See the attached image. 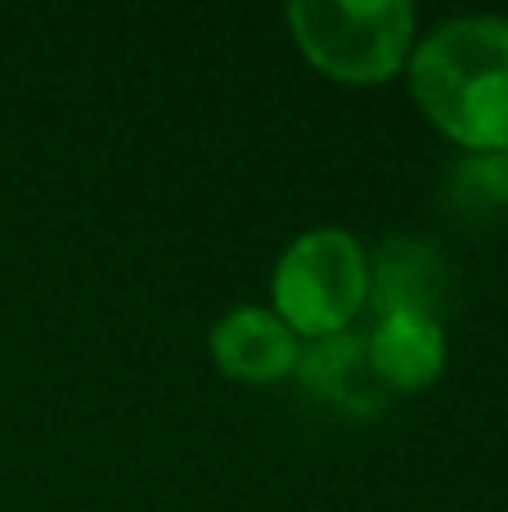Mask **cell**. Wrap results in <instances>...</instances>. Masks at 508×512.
<instances>
[{
    "instance_id": "6da1fadb",
    "label": "cell",
    "mask_w": 508,
    "mask_h": 512,
    "mask_svg": "<svg viewBox=\"0 0 508 512\" xmlns=\"http://www.w3.org/2000/svg\"><path fill=\"white\" fill-rule=\"evenodd\" d=\"M410 90L464 153L508 149V18L459 14L414 41Z\"/></svg>"
},
{
    "instance_id": "7a4b0ae2",
    "label": "cell",
    "mask_w": 508,
    "mask_h": 512,
    "mask_svg": "<svg viewBox=\"0 0 508 512\" xmlns=\"http://www.w3.org/2000/svg\"><path fill=\"white\" fill-rule=\"evenodd\" d=\"M297 50L333 81L383 86L405 72L419 41L410 0H293L284 9Z\"/></svg>"
},
{
    "instance_id": "3957f363",
    "label": "cell",
    "mask_w": 508,
    "mask_h": 512,
    "mask_svg": "<svg viewBox=\"0 0 508 512\" xmlns=\"http://www.w3.org/2000/svg\"><path fill=\"white\" fill-rule=\"evenodd\" d=\"M270 292V310L306 342L351 333L356 315L369 306V252L338 225L306 230L279 256Z\"/></svg>"
},
{
    "instance_id": "277c9868",
    "label": "cell",
    "mask_w": 508,
    "mask_h": 512,
    "mask_svg": "<svg viewBox=\"0 0 508 512\" xmlns=\"http://www.w3.org/2000/svg\"><path fill=\"white\" fill-rule=\"evenodd\" d=\"M212 364L234 382H252V387H270V382L297 373L302 360V337L266 306H239L221 315L207 337Z\"/></svg>"
},
{
    "instance_id": "5b68a950",
    "label": "cell",
    "mask_w": 508,
    "mask_h": 512,
    "mask_svg": "<svg viewBox=\"0 0 508 512\" xmlns=\"http://www.w3.org/2000/svg\"><path fill=\"white\" fill-rule=\"evenodd\" d=\"M365 355L387 396L423 391L446 373V328L432 315H378L365 337Z\"/></svg>"
},
{
    "instance_id": "8992f818",
    "label": "cell",
    "mask_w": 508,
    "mask_h": 512,
    "mask_svg": "<svg viewBox=\"0 0 508 512\" xmlns=\"http://www.w3.org/2000/svg\"><path fill=\"white\" fill-rule=\"evenodd\" d=\"M450 270L437 248L419 239H387L369 256V301L383 315H432L446 297Z\"/></svg>"
},
{
    "instance_id": "52a82bcc",
    "label": "cell",
    "mask_w": 508,
    "mask_h": 512,
    "mask_svg": "<svg viewBox=\"0 0 508 512\" xmlns=\"http://www.w3.org/2000/svg\"><path fill=\"white\" fill-rule=\"evenodd\" d=\"M297 373H302V382L315 396L333 400V405L351 409V414H360V418L383 414L387 400H392L383 391V382L374 378V369H369L365 337H356V333H338V337L302 346Z\"/></svg>"
},
{
    "instance_id": "ba28073f",
    "label": "cell",
    "mask_w": 508,
    "mask_h": 512,
    "mask_svg": "<svg viewBox=\"0 0 508 512\" xmlns=\"http://www.w3.org/2000/svg\"><path fill=\"white\" fill-rule=\"evenodd\" d=\"M455 198L464 212H508V149L464 153L455 167Z\"/></svg>"
}]
</instances>
